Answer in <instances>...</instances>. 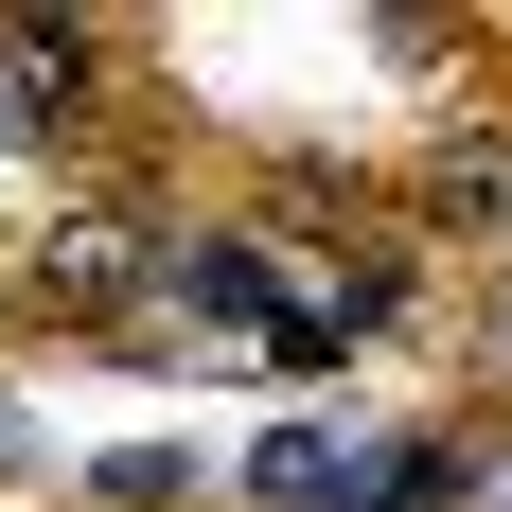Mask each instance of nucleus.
I'll return each instance as SVG.
<instances>
[{
	"label": "nucleus",
	"mask_w": 512,
	"mask_h": 512,
	"mask_svg": "<svg viewBox=\"0 0 512 512\" xmlns=\"http://www.w3.org/2000/svg\"><path fill=\"white\" fill-rule=\"evenodd\" d=\"M89 495H106V512H195L212 477L177 460V442H106V460H89Z\"/></svg>",
	"instance_id": "20e7f679"
},
{
	"label": "nucleus",
	"mask_w": 512,
	"mask_h": 512,
	"mask_svg": "<svg viewBox=\"0 0 512 512\" xmlns=\"http://www.w3.org/2000/svg\"><path fill=\"white\" fill-rule=\"evenodd\" d=\"M424 212H442V230H512V142H442Z\"/></svg>",
	"instance_id": "39448f33"
},
{
	"label": "nucleus",
	"mask_w": 512,
	"mask_h": 512,
	"mask_svg": "<svg viewBox=\"0 0 512 512\" xmlns=\"http://www.w3.org/2000/svg\"><path fill=\"white\" fill-rule=\"evenodd\" d=\"M354 460H371L354 424H265L248 460H230V495H248V512H336V495H354Z\"/></svg>",
	"instance_id": "7ed1b4c3"
},
{
	"label": "nucleus",
	"mask_w": 512,
	"mask_h": 512,
	"mask_svg": "<svg viewBox=\"0 0 512 512\" xmlns=\"http://www.w3.org/2000/svg\"><path fill=\"white\" fill-rule=\"evenodd\" d=\"M495 354H512V283H495Z\"/></svg>",
	"instance_id": "6e6552de"
},
{
	"label": "nucleus",
	"mask_w": 512,
	"mask_h": 512,
	"mask_svg": "<svg viewBox=\"0 0 512 512\" xmlns=\"http://www.w3.org/2000/svg\"><path fill=\"white\" fill-rule=\"evenodd\" d=\"M89 71H106L89 18H18V36H0V142H71V124H89Z\"/></svg>",
	"instance_id": "f03ea898"
},
{
	"label": "nucleus",
	"mask_w": 512,
	"mask_h": 512,
	"mask_svg": "<svg viewBox=\"0 0 512 512\" xmlns=\"http://www.w3.org/2000/svg\"><path fill=\"white\" fill-rule=\"evenodd\" d=\"M159 248H177V230H142V212H53L36 230V301L53 318H124L159 283Z\"/></svg>",
	"instance_id": "f257e3e1"
},
{
	"label": "nucleus",
	"mask_w": 512,
	"mask_h": 512,
	"mask_svg": "<svg viewBox=\"0 0 512 512\" xmlns=\"http://www.w3.org/2000/svg\"><path fill=\"white\" fill-rule=\"evenodd\" d=\"M18 460H36V407H18V389H0V477H18Z\"/></svg>",
	"instance_id": "423d86ee"
},
{
	"label": "nucleus",
	"mask_w": 512,
	"mask_h": 512,
	"mask_svg": "<svg viewBox=\"0 0 512 512\" xmlns=\"http://www.w3.org/2000/svg\"><path fill=\"white\" fill-rule=\"evenodd\" d=\"M477 512H512V442H477Z\"/></svg>",
	"instance_id": "0eeeda50"
}]
</instances>
